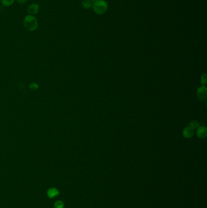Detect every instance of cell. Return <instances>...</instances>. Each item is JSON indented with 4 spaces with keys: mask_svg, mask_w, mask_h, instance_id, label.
<instances>
[{
    "mask_svg": "<svg viewBox=\"0 0 207 208\" xmlns=\"http://www.w3.org/2000/svg\"><path fill=\"white\" fill-rule=\"evenodd\" d=\"M94 12L97 15H103L108 10V4L104 0H97L92 6Z\"/></svg>",
    "mask_w": 207,
    "mask_h": 208,
    "instance_id": "obj_1",
    "label": "cell"
},
{
    "mask_svg": "<svg viewBox=\"0 0 207 208\" xmlns=\"http://www.w3.org/2000/svg\"><path fill=\"white\" fill-rule=\"evenodd\" d=\"M24 26L29 31H33L38 28V21L36 18L32 15H26L23 21Z\"/></svg>",
    "mask_w": 207,
    "mask_h": 208,
    "instance_id": "obj_2",
    "label": "cell"
},
{
    "mask_svg": "<svg viewBox=\"0 0 207 208\" xmlns=\"http://www.w3.org/2000/svg\"><path fill=\"white\" fill-rule=\"evenodd\" d=\"M197 97L200 101L206 100L207 97V89L205 86H202L197 90Z\"/></svg>",
    "mask_w": 207,
    "mask_h": 208,
    "instance_id": "obj_3",
    "label": "cell"
},
{
    "mask_svg": "<svg viewBox=\"0 0 207 208\" xmlns=\"http://www.w3.org/2000/svg\"><path fill=\"white\" fill-rule=\"evenodd\" d=\"M196 134L198 138L200 139H205L207 136V127L205 126L199 127L197 128V130L196 132Z\"/></svg>",
    "mask_w": 207,
    "mask_h": 208,
    "instance_id": "obj_4",
    "label": "cell"
},
{
    "mask_svg": "<svg viewBox=\"0 0 207 208\" xmlns=\"http://www.w3.org/2000/svg\"><path fill=\"white\" fill-rule=\"evenodd\" d=\"M39 5L36 3H33L28 8V12L30 15H35L39 11Z\"/></svg>",
    "mask_w": 207,
    "mask_h": 208,
    "instance_id": "obj_5",
    "label": "cell"
},
{
    "mask_svg": "<svg viewBox=\"0 0 207 208\" xmlns=\"http://www.w3.org/2000/svg\"><path fill=\"white\" fill-rule=\"evenodd\" d=\"M182 134L185 138H191L193 135V130L189 126H188L184 129Z\"/></svg>",
    "mask_w": 207,
    "mask_h": 208,
    "instance_id": "obj_6",
    "label": "cell"
},
{
    "mask_svg": "<svg viewBox=\"0 0 207 208\" xmlns=\"http://www.w3.org/2000/svg\"><path fill=\"white\" fill-rule=\"evenodd\" d=\"M47 193L50 198H52L59 195V191L55 188H51L47 191Z\"/></svg>",
    "mask_w": 207,
    "mask_h": 208,
    "instance_id": "obj_7",
    "label": "cell"
},
{
    "mask_svg": "<svg viewBox=\"0 0 207 208\" xmlns=\"http://www.w3.org/2000/svg\"><path fill=\"white\" fill-rule=\"evenodd\" d=\"M189 127L192 129V130H195V129H197L199 127V122L197 121H196V120H192V121L190 122Z\"/></svg>",
    "mask_w": 207,
    "mask_h": 208,
    "instance_id": "obj_8",
    "label": "cell"
},
{
    "mask_svg": "<svg viewBox=\"0 0 207 208\" xmlns=\"http://www.w3.org/2000/svg\"><path fill=\"white\" fill-rule=\"evenodd\" d=\"M81 6L84 9H89L92 7V4L88 0L83 1V2H81Z\"/></svg>",
    "mask_w": 207,
    "mask_h": 208,
    "instance_id": "obj_9",
    "label": "cell"
},
{
    "mask_svg": "<svg viewBox=\"0 0 207 208\" xmlns=\"http://www.w3.org/2000/svg\"><path fill=\"white\" fill-rule=\"evenodd\" d=\"M14 2V0H1V3L4 6L7 7L11 6Z\"/></svg>",
    "mask_w": 207,
    "mask_h": 208,
    "instance_id": "obj_10",
    "label": "cell"
},
{
    "mask_svg": "<svg viewBox=\"0 0 207 208\" xmlns=\"http://www.w3.org/2000/svg\"><path fill=\"white\" fill-rule=\"evenodd\" d=\"M55 208H63L64 203L61 201H57L55 203Z\"/></svg>",
    "mask_w": 207,
    "mask_h": 208,
    "instance_id": "obj_11",
    "label": "cell"
},
{
    "mask_svg": "<svg viewBox=\"0 0 207 208\" xmlns=\"http://www.w3.org/2000/svg\"><path fill=\"white\" fill-rule=\"evenodd\" d=\"M201 84L205 85L207 84V75L204 74L201 76Z\"/></svg>",
    "mask_w": 207,
    "mask_h": 208,
    "instance_id": "obj_12",
    "label": "cell"
},
{
    "mask_svg": "<svg viewBox=\"0 0 207 208\" xmlns=\"http://www.w3.org/2000/svg\"><path fill=\"white\" fill-rule=\"evenodd\" d=\"M17 1L19 3H21V4H23L26 1V0H17Z\"/></svg>",
    "mask_w": 207,
    "mask_h": 208,
    "instance_id": "obj_13",
    "label": "cell"
}]
</instances>
